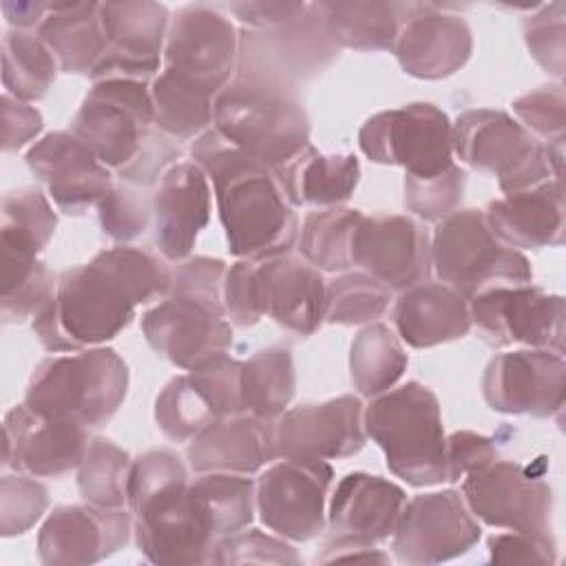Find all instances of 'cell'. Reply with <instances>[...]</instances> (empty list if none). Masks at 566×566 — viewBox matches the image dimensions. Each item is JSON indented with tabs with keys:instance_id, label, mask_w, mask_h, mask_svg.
I'll use <instances>...</instances> for the list:
<instances>
[{
	"instance_id": "cell-12",
	"label": "cell",
	"mask_w": 566,
	"mask_h": 566,
	"mask_svg": "<svg viewBox=\"0 0 566 566\" xmlns=\"http://www.w3.org/2000/svg\"><path fill=\"white\" fill-rule=\"evenodd\" d=\"M471 325L491 347L526 345L564 354V298L531 283L495 285L469 298Z\"/></svg>"
},
{
	"instance_id": "cell-3",
	"label": "cell",
	"mask_w": 566,
	"mask_h": 566,
	"mask_svg": "<svg viewBox=\"0 0 566 566\" xmlns=\"http://www.w3.org/2000/svg\"><path fill=\"white\" fill-rule=\"evenodd\" d=\"M69 130L124 184L148 188L177 164L181 148L155 126L150 84L97 80L82 99Z\"/></svg>"
},
{
	"instance_id": "cell-42",
	"label": "cell",
	"mask_w": 566,
	"mask_h": 566,
	"mask_svg": "<svg viewBox=\"0 0 566 566\" xmlns=\"http://www.w3.org/2000/svg\"><path fill=\"white\" fill-rule=\"evenodd\" d=\"M60 66L38 33L9 29L2 35V84L4 93L33 102L53 86Z\"/></svg>"
},
{
	"instance_id": "cell-48",
	"label": "cell",
	"mask_w": 566,
	"mask_h": 566,
	"mask_svg": "<svg viewBox=\"0 0 566 566\" xmlns=\"http://www.w3.org/2000/svg\"><path fill=\"white\" fill-rule=\"evenodd\" d=\"M522 31L533 60L546 73L562 80L566 57V4L559 0L542 4L522 20Z\"/></svg>"
},
{
	"instance_id": "cell-34",
	"label": "cell",
	"mask_w": 566,
	"mask_h": 566,
	"mask_svg": "<svg viewBox=\"0 0 566 566\" xmlns=\"http://www.w3.org/2000/svg\"><path fill=\"white\" fill-rule=\"evenodd\" d=\"M38 35L62 73L91 75L106 51L99 2H49Z\"/></svg>"
},
{
	"instance_id": "cell-32",
	"label": "cell",
	"mask_w": 566,
	"mask_h": 566,
	"mask_svg": "<svg viewBox=\"0 0 566 566\" xmlns=\"http://www.w3.org/2000/svg\"><path fill=\"white\" fill-rule=\"evenodd\" d=\"M398 338L416 349L451 343L471 332L469 298L442 281L402 290L391 312Z\"/></svg>"
},
{
	"instance_id": "cell-36",
	"label": "cell",
	"mask_w": 566,
	"mask_h": 566,
	"mask_svg": "<svg viewBox=\"0 0 566 566\" xmlns=\"http://www.w3.org/2000/svg\"><path fill=\"white\" fill-rule=\"evenodd\" d=\"M0 217V270L38 261V254L57 228V214L46 195L38 188L7 192Z\"/></svg>"
},
{
	"instance_id": "cell-41",
	"label": "cell",
	"mask_w": 566,
	"mask_h": 566,
	"mask_svg": "<svg viewBox=\"0 0 566 566\" xmlns=\"http://www.w3.org/2000/svg\"><path fill=\"white\" fill-rule=\"evenodd\" d=\"M363 212L356 208L312 210L298 230V252L321 272H345L352 268V237Z\"/></svg>"
},
{
	"instance_id": "cell-5",
	"label": "cell",
	"mask_w": 566,
	"mask_h": 566,
	"mask_svg": "<svg viewBox=\"0 0 566 566\" xmlns=\"http://www.w3.org/2000/svg\"><path fill=\"white\" fill-rule=\"evenodd\" d=\"M128 394V365L113 347H86L42 358L29 378L24 405L44 418L104 427Z\"/></svg>"
},
{
	"instance_id": "cell-9",
	"label": "cell",
	"mask_w": 566,
	"mask_h": 566,
	"mask_svg": "<svg viewBox=\"0 0 566 566\" xmlns=\"http://www.w3.org/2000/svg\"><path fill=\"white\" fill-rule=\"evenodd\" d=\"M340 53L329 33L321 2H307L296 20L274 29H243L234 77L254 80L298 93V84L316 77Z\"/></svg>"
},
{
	"instance_id": "cell-33",
	"label": "cell",
	"mask_w": 566,
	"mask_h": 566,
	"mask_svg": "<svg viewBox=\"0 0 566 566\" xmlns=\"http://www.w3.org/2000/svg\"><path fill=\"white\" fill-rule=\"evenodd\" d=\"M274 175L292 206L334 208L356 190L360 164L356 155H325L310 144Z\"/></svg>"
},
{
	"instance_id": "cell-46",
	"label": "cell",
	"mask_w": 566,
	"mask_h": 566,
	"mask_svg": "<svg viewBox=\"0 0 566 566\" xmlns=\"http://www.w3.org/2000/svg\"><path fill=\"white\" fill-rule=\"evenodd\" d=\"M464 184L467 172L458 164H451L447 170L429 177L405 175V206L420 221L440 223L460 210Z\"/></svg>"
},
{
	"instance_id": "cell-8",
	"label": "cell",
	"mask_w": 566,
	"mask_h": 566,
	"mask_svg": "<svg viewBox=\"0 0 566 566\" xmlns=\"http://www.w3.org/2000/svg\"><path fill=\"white\" fill-rule=\"evenodd\" d=\"M431 270L467 298L495 285L531 283L528 259L504 245L486 226L484 212L464 208L442 219L431 237Z\"/></svg>"
},
{
	"instance_id": "cell-20",
	"label": "cell",
	"mask_w": 566,
	"mask_h": 566,
	"mask_svg": "<svg viewBox=\"0 0 566 566\" xmlns=\"http://www.w3.org/2000/svg\"><path fill=\"white\" fill-rule=\"evenodd\" d=\"M276 455L301 460H338L358 453L367 433L363 402L345 394L323 402L285 409L274 424Z\"/></svg>"
},
{
	"instance_id": "cell-18",
	"label": "cell",
	"mask_w": 566,
	"mask_h": 566,
	"mask_svg": "<svg viewBox=\"0 0 566 566\" xmlns=\"http://www.w3.org/2000/svg\"><path fill=\"white\" fill-rule=\"evenodd\" d=\"M99 18L106 51L88 77L93 82L108 77L148 82L164 60L170 27L168 9L150 0L99 2Z\"/></svg>"
},
{
	"instance_id": "cell-50",
	"label": "cell",
	"mask_w": 566,
	"mask_h": 566,
	"mask_svg": "<svg viewBox=\"0 0 566 566\" xmlns=\"http://www.w3.org/2000/svg\"><path fill=\"white\" fill-rule=\"evenodd\" d=\"M228 265L212 256H188L179 261L170 276L168 296H179L226 316L223 281Z\"/></svg>"
},
{
	"instance_id": "cell-52",
	"label": "cell",
	"mask_w": 566,
	"mask_h": 566,
	"mask_svg": "<svg viewBox=\"0 0 566 566\" xmlns=\"http://www.w3.org/2000/svg\"><path fill=\"white\" fill-rule=\"evenodd\" d=\"M214 564H298V553L279 535L243 528L217 542Z\"/></svg>"
},
{
	"instance_id": "cell-25",
	"label": "cell",
	"mask_w": 566,
	"mask_h": 566,
	"mask_svg": "<svg viewBox=\"0 0 566 566\" xmlns=\"http://www.w3.org/2000/svg\"><path fill=\"white\" fill-rule=\"evenodd\" d=\"M142 334L157 356L186 371L232 345V325L223 314L179 296L146 310Z\"/></svg>"
},
{
	"instance_id": "cell-26",
	"label": "cell",
	"mask_w": 566,
	"mask_h": 566,
	"mask_svg": "<svg viewBox=\"0 0 566 566\" xmlns=\"http://www.w3.org/2000/svg\"><path fill=\"white\" fill-rule=\"evenodd\" d=\"M400 69L418 80H442L460 71L473 53V33L464 18L440 4L416 2L394 46Z\"/></svg>"
},
{
	"instance_id": "cell-29",
	"label": "cell",
	"mask_w": 566,
	"mask_h": 566,
	"mask_svg": "<svg viewBox=\"0 0 566 566\" xmlns=\"http://www.w3.org/2000/svg\"><path fill=\"white\" fill-rule=\"evenodd\" d=\"M407 493L391 480L354 471L347 473L329 500L327 526L332 537L376 544L394 535Z\"/></svg>"
},
{
	"instance_id": "cell-17",
	"label": "cell",
	"mask_w": 566,
	"mask_h": 566,
	"mask_svg": "<svg viewBox=\"0 0 566 566\" xmlns=\"http://www.w3.org/2000/svg\"><path fill=\"white\" fill-rule=\"evenodd\" d=\"M482 396L497 413L553 418L564 409V356L533 347L497 354L484 369Z\"/></svg>"
},
{
	"instance_id": "cell-27",
	"label": "cell",
	"mask_w": 566,
	"mask_h": 566,
	"mask_svg": "<svg viewBox=\"0 0 566 566\" xmlns=\"http://www.w3.org/2000/svg\"><path fill=\"white\" fill-rule=\"evenodd\" d=\"M208 175L195 161H177L153 192L155 245L166 261L190 256L199 232L210 219Z\"/></svg>"
},
{
	"instance_id": "cell-15",
	"label": "cell",
	"mask_w": 566,
	"mask_h": 566,
	"mask_svg": "<svg viewBox=\"0 0 566 566\" xmlns=\"http://www.w3.org/2000/svg\"><path fill=\"white\" fill-rule=\"evenodd\" d=\"M482 535L460 491L444 489L411 497L394 528L391 548L400 564H440L469 553Z\"/></svg>"
},
{
	"instance_id": "cell-11",
	"label": "cell",
	"mask_w": 566,
	"mask_h": 566,
	"mask_svg": "<svg viewBox=\"0 0 566 566\" xmlns=\"http://www.w3.org/2000/svg\"><path fill=\"white\" fill-rule=\"evenodd\" d=\"M243 360L214 354L175 376L155 398V422L172 442H190L214 420L241 413Z\"/></svg>"
},
{
	"instance_id": "cell-16",
	"label": "cell",
	"mask_w": 566,
	"mask_h": 566,
	"mask_svg": "<svg viewBox=\"0 0 566 566\" xmlns=\"http://www.w3.org/2000/svg\"><path fill=\"white\" fill-rule=\"evenodd\" d=\"M462 497L475 520L526 533H551L553 491L513 460H493L462 478Z\"/></svg>"
},
{
	"instance_id": "cell-2",
	"label": "cell",
	"mask_w": 566,
	"mask_h": 566,
	"mask_svg": "<svg viewBox=\"0 0 566 566\" xmlns=\"http://www.w3.org/2000/svg\"><path fill=\"white\" fill-rule=\"evenodd\" d=\"M190 155L214 186L232 256L259 261L294 250L298 217L272 168L228 144L214 128L192 142Z\"/></svg>"
},
{
	"instance_id": "cell-54",
	"label": "cell",
	"mask_w": 566,
	"mask_h": 566,
	"mask_svg": "<svg viewBox=\"0 0 566 566\" xmlns=\"http://www.w3.org/2000/svg\"><path fill=\"white\" fill-rule=\"evenodd\" d=\"M486 548L491 564L551 566L557 562L555 539L551 533H497L486 539Z\"/></svg>"
},
{
	"instance_id": "cell-59",
	"label": "cell",
	"mask_w": 566,
	"mask_h": 566,
	"mask_svg": "<svg viewBox=\"0 0 566 566\" xmlns=\"http://www.w3.org/2000/svg\"><path fill=\"white\" fill-rule=\"evenodd\" d=\"M316 562L329 564V562H376V564H389V555L380 548H374V544L356 542V539H343V537H329L325 542L323 551L316 555Z\"/></svg>"
},
{
	"instance_id": "cell-44",
	"label": "cell",
	"mask_w": 566,
	"mask_h": 566,
	"mask_svg": "<svg viewBox=\"0 0 566 566\" xmlns=\"http://www.w3.org/2000/svg\"><path fill=\"white\" fill-rule=\"evenodd\" d=\"M391 303V290L367 272H343L327 281L325 323L363 325L380 318Z\"/></svg>"
},
{
	"instance_id": "cell-57",
	"label": "cell",
	"mask_w": 566,
	"mask_h": 566,
	"mask_svg": "<svg viewBox=\"0 0 566 566\" xmlns=\"http://www.w3.org/2000/svg\"><path fill=\"white\" fill-rule=\"evenodd\" d=\"M0 111H2V150L4 153H18L42 130V124H44L42 113L29 102H22L4 93L0 99Z\"/></svg>"
},
{
	"instance_id": "cell-31",
	"label": "cell",
	"mask_w": 566,
	"mask_h": 566,
	"mask_svg": "<svg viewBox=\"0 0 566 566\" xmlns=\"http://www.w3.org/2000/svg\"><path fill=\"white\" fill-rule=\"evenodd\" d=\"M482 212L491 232L509 248L542 250L564 243L566 206L562 179L504 195Z\"/></svg>"
},
{
	"instance_id": "cell-38",
	"label": "cell",
	"mask_w": 566,
	"mask_h": 566,
	"mask_svg": "<svg viewBox=\"0 0 566 566\" xmlns=\"http://www.w3.org/2000/svg\"><path fill=\"white\" fill-rule=\"evenodd\" d=\"M296 371L287 345L254 352L241 367V407L245 413L276 420L294 398Z\"/></svg>"
},
{
	"instance_id": "cell-53",
	"label": "cell",
	"mask_w": 566,
	"mask_h": 566,
	"mask_svg": "<svg viewBox=\"0 0 566 566\" xmlns=\"http://www.w3.org/2000/svg\"><path fill=\"white\" fill-rule=\"evenodd\" d=\"M55 283L57 279L46 268V263L38 261V265L22 279L9 285H0L2 323L18 325L24 323L27 318H33L55 294Z\"/></svg>"
},
{
	"instance_id": "cell-6",
	"label": "cell",
	"mask_w": 566,
	"mask_h": 566,
	"mask_svg": "<svg viewBox=\"0 0 566 566\" xmlns=\"http://www.w3.org/2000/svg\"><path fill=\"white\" fill-rule=\"evenodd\" d=\"M212 128L272 170L310 146V117L298 93L243 77H232L214 97Z\"/></svg>"
},
{
	"instance_id": "cell-19",
	"label": "cell",
	"mask_w": 566,
	"mask_h": 566,
	"mask_svg": "<svg viewBox=\"0 0 566 566\" xmlns=\"http://www.w3.org/2000/svg\"><path fill=\"white\" fill-rule=\"evenodd\" d=\"M352 265L402 292L429 279V232L407 214H363L352 237Z\"/></svg>"
},
{
	"instance_id": "cell-40",
	"label": "cell",
	"mask_w": 566,
	"mask_h": 566,
	"mask_svg": "<svg viewBox=\"0 0 566 566\" xmlns=\"http://www.w3.org/2000/svg\"><path fill=\"white\" fill-rule=\"evenodd\" d=\"M155 126L175 142L197 139L212 128L214 97L186 84L170 71H161L150 84Z\"/></svg>"
},
{
	"instance_id": "cell-43",
	"label": "cell",
	"mask_w": 566,
	"mask_h": 566,
	"mask_svg": "<svg viewBox=\"0 0 566 566\" xmlns=\"http://www.w3.org/2000/svg\"><path fill=\"white\" fill-rule=\"evenodd\" d=\"M130 455L108 438L93 436L77 464V489L84 502L124 509Z\"/></svg>"
},
{
	"instance_id": "cell-39",
	"label": "cell",
	"mask_w": 566,
	"mask_h": 566,
	"mask_svg": "<svg viewBox=\"0 0 566 566\" xmlns=\"http://www.w3.org/2000/svg\"><path fill=\"white\" fill-rule=\"evenodd\" d=\"M402 340L382 323L363 327L349 347V378L363 398L389 391L407 369Z\"/></svg>"
},
{
	"instance_id": "cell-58",
	"label": "cell",
	"mask_w": 566,
	"mask_h": 566,
	"mask_svg": "<svg viewBox=\"0 0 566 566\" xmlns=\"http://www.w3.org/2000/svg\"><path fill=\"white\" fill-rule=\"evenodd\" d=\"M307 9V2H232L230 11L237 15V20L243 27H250L254 31L261 29H274L281 24H287L303 15Z\"/></svg>"
},
{
	"instance_id": "cell-47",
	"label": "cell",
	"mask_w": 566,
	"mask_h": 566,
	"mask_svg": "<svg viewBox=\"0 0 566 566\" xmlns=\"http://www.w3.org/2000/svg\"><path fill=\"white\" fill-rule=\"evenodd\" d=\"M97 219L106 237L126 245L148 230L153 221V197L142 186L113 184L97 203Z\"/></svg>"
},
{
	"instance_id": "cell-22",
	"label": "cell",
	"mask_w": 566,
	"mask_h": 566,
	"mask_svg": "<svg viewBox=\"0 0 566 566\" xmlns=\"http://www.w3.org/2000/svg\"><path fill=\"white\" fill-rule=\"evenodd\" d=\"M327 281L321 270L294 254L252 261V296L256 312L279 327L312 336L325 323Z\"/></svg>"
},
{
	"instance_id": "cell-30",
	"label": "cell",
	"mask_w": 566,
	"mask_h": 566,
	"mask_svg": "<svg viewBox=\"0 0 566 566\" xmlns=\"http://www.w3.org/2000/svg\"><path fill=\"white\" fill-rule=\"evenodd\" d=\"M276 420L252 413H234L214 420L186 449L188 464L195 473H256L263 464L276 460L274 440Z\"/></svg>"
},
{
	"instance_id": "cell-28",
	"label": "cell",
	"mask_w": 566,
	"mask_h": 566,
	"mask_svg": "<svg viewBox=\"0 0 566 566\" xmlns=\"http://www.w3.org/2000/svg\"><path fill=\"white\" fill-rule=\"evenodd\" d=\"M133 528L137 548L153 564H208L219 542L192 509L188 489L133 515Z\"/></svg>"
},
{
	"instance_id": "cell-37",
	"label": "cell",
	"mask_w": 566,
	"mask_h": 566,
	"mask_svg": "<svg viewBox=\"0 0 566 566\" xmlns=\"http://www.w3.org/2000/svg\"><path fill=\"white\" fill-rule=\"evenodd\" d=\"M254 486L248 475L239 473H199L188 486L192 509L208 531L221 539L250 526L254 517Z\"/></svg>"
},
{
	"instance_id": "cell-7",
	"label": "cell",
	"mask_w": 566,
	"mask_h": 566,
	"mask_svg": "<svg viewBox=\"0 0 566 566\" xmlns=\"http://www.w3.org/2000/svg\"><path fill=\"white\" fill-rule=\"evenodd\" d=\"M453 155L497 177L504 195L562 179L564 142L542 144L517 119L495 108H471L453 122Z\"/></svg>"
},
{
	"instance_id": "cell-10",
	"label": "cell",
	"mask_w": 566,
	"mask_h": 566,
	"mask_svg": "<svg viewBox=\"0 0 566 566\" xmlns=\"http://www.w3.org/2000/svg\"><path fill=\"white\" fill-rule=\"evenodd\" d=\"M358 146L374 164L429 177L453 164V124L436 104L411 102L371 115L358 130Z\"/></svg>"
},
{
	"instance_id": "cell-49",
	"label": "cell",
	"mask_w": 566,
	"mask_h": 566,
	"mask_svg": "<svg viewBox=\"0 0 566 566\" xmlns=\"http://www.w3.org/2000/svg\"><path fill=\"white\" fill-rule=\"evenodd\" d=\"M49 491L33 475L15 473L0 480V533L13 537L27 533L46 511Z\"/></svg>"
},
{
	"instance_id": "cell-1",
	"label": "cell",
	"mask_w": 566,
	"mask_h": 566,
	"mask_svg": "<svg viewBox=\"0 0 566 566\" xmlns=\"http://www.w3.org/2000/svg\"><path fill=\"white\" fill-rule=\"evenodd\" d=\"M172 270L135 245L97 252L88 263L57 274L55 294L33 316L46 352H80L115 338L137 305L168 296Z\"/></svg>"
},
{
	"instance_id": "cell-4",
	"label": "cell",
	"mask_w": 566,
	"mask_h": 566,
	"mask_svg": "<svg viewBox=\"0 0 566 566\" xmlns=\"http://www.w3.org/2000/svg\"><path fill=\"white\" fill-rule=\"evenodd\" d=\"M365 433L382 449L387 469L409 486L447 482V436L436 394L409 380L371 398Z\"/></svg>"
},
{
	"instance_id": "cell-51",
	"label": "cell",
	"mask_w": 566,
	"mask_h": 566,
	"mask_svg": "<svg viewBox=\"0 0 566 566\" xmlns=\"http://www.w3.org/2000/svg\"><path fill=\"white\" fill-rule=\"evenodd\" d=\"M520 124L542 144L564 142L566 97L562 84H544L513 102Z\"/></svg>"
},
{
	"instance_id": "cell-13",
	"label": "cell",
	"mask_w": 566,
	"mask_h": 566,
	"mask_svg": "<svg viewBox=\"0 0 566 566\" xmlns=\"http://www.w3.org/2000/svg\"><path fill=\"white\" fill-rule=\"evenodd\" d=\"M239 31L212 7L186 4L168 27L164 69L217 97L234 77Z\"/></svg>"
},
{
	"instance_id": "cell-35",
	"label": "cell",
	"mask_w": 566,
	"mask_h": 566,
	"mask_svg": "<svg viewBox=\"0 0 566 566\" xmlns=\"http://www.w3.org/2000/svg\"><path fill=\"white\" fill-rule=\"evenodd\" d=\"M332 38L340 49L394 51L416 2L336 0L321 2Z\"/></svg>"
},
{
	"instance_id": "cell-14",
	"label": "cell",
	"mask_w": 566,
	"mask_h": 566,
	"mask_svg": "<svg viewBox=\"0 0 566 566\" xmlns=\"http://www.w3.org/2000/svg\"><path fill=\"white\" fill-rule=\"evenodd\" d=\"M334 469L325 460L283 458L268 467L254 486L261 522L292 542H310L325 531V502Z\"/></svg>"
},
{
	"instance_id": "cell-45",
	"label": "cell",
	"mask_w": 566,
	"mask_h": 566,
	"mask_svg": "<svg viewBox=\"0 0 566 566\" xmlns=\"http://www.w3.org/2000/svg\"><path fill=\"white\" fill-rule=\"evenodd\" d=\"M188 471L177 453L150 449L130 462L126 480V506L137 515L146 506L188 489Z\"/></svg>"
},
{
	"instance_id": "cell-21",
	"label": "cell",
	"mask_w": 566,
	"mask_h": 566,
	"mask_svg": "<svg viewBox=\"0 0 566 566\" xmlns=\"http://www.w3.org/2000/svg\"><path fill=\"white\" fill-rule=\"evenodd\" d=\"M133 531V515L124 509L55 506L40 526L38 557L46 566L95 564L124 548Z\"/></svg>"
},
{
	"instance_id": "cell-55",
	"label": "cell",
	"mask_w": 566,
	"mask_h": 566,
	"mask_svg": "<svg viewBox=\"0 0 566 566\" xmlns=\"http://www.w3.org/2000/svg\"><path fill=\"white\" fill-rule=\"evenodd\" d=\"M223 310L232 325L248 329L261 321L252 296V261L239 259L226 272L223 281Z\"/></svg>"
},
{
	"instance_id": "cell-23",
	"label": "cell",
	"mask_w": 566,
	"mask_h": 566,
	"mask_svg": "<svg viewBox=\"0 0 566 566\" xmlns=\"http://www.w3.org/2000/svg\"><path fill=\"white\" fill-rule=\"evenodd\" d=\"M88 440L82 422L44 418L22 402L4 416L2 467L33 478H60L77 469Z\"/></svg>"
},
{
	"instance_id": "cell-60",
	"label": "cell",
	"mask_w": 566,
	"mask_h": 566,
	"mask_svg": "<svg viewBox=\"0 0 566 566\" xmlns=\"http://www.w3.org/2000/svg\"><path fill=\"white\" fill-rule=\"evenodd\" d=\"M0 9H2V15H4L7 24H11L13 29L29 31V29L42 24V20L49 13V2H40V0L2 2Z\"/></svg>"
},
{
	"instance_id": "cell-56",
	"label": "cell",
	"mask_w": 566,
	"mask_h": 566,
	"mask_svg": "<svg viewBox=\"0 0 566 566\" xmlns=\"http://www.w3.org/2000/svg\"><path fill=\"white\" fill-rule=\"evenodd\" d=\"M497 460L491 438L475 431H453L447 438V482H458L467 473Z\"/></svg>"
},
{
	"instance_id": "cell-24",
	"label": "cell",
	"mask_w": 566,
	"mask_h": 566,
	"mask_svg": "<svg viewBox=\"0 0 566 566\" xmlns=\"http://www.w3.org/2000/svg\"><path fill=\"white\" fill-rule=\"evenodd\" d=\"M24 159L64 214H82L113 188V170L71 130L46 133L27 150Z\"/></svg>"
}]
</instances>
